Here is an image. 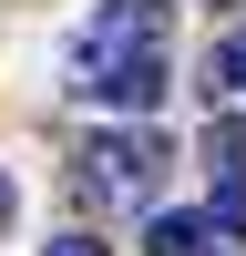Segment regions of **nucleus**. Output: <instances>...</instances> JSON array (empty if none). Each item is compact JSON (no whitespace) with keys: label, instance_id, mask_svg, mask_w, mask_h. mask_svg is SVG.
Returning <instances> with one entry per match:
<instances>
[{"label":"nucleus","instance_id":"nucleus-2","mask_svg":"<svg viewBox=\"0 0 246 256\" xmlns=\"http://www.w3.org/2000/svg\"><path fill=\"white\" fill-rule=\"evenodd\" d=\"M144 52H174V0H92L72 41V72H102V62H144Z\"/></svg>","mask_w":246,"mask_h":256},{"label":"nucleus","instance_id":"nucleus-7","mask_svg":"<svg viewBox=\"0 0 246 256\" xmlns=\"http://www.w3.org/2000/svg\"><path fill=\"white\" fill-rule=\"evenodd\" d=\"M41 256H113V246H92V236H52Z\"/></svg>","mask_w":246,"mask_h":256},{"label":"nucleus","instance_id":"nucleus-8","mask_svg":"<svg viewBox=\"0 0 246 256\" xmlns=\"http://www.w3.org/2000/svg\"><path fill=\"white\" fill-rule=\"evenodd\" d=\"M10 216H20V184H10V164H0V236H10Z\"/></svg>","mask_w":246,"mask_h":256},{"label":"nucleus","instance_id":"nucleus-1","mask_svg":"<svg viewBox=\"0 0 246 256\" xmlns=\"http://www.w3.org/2000/svg\"><path fill=\"white\" fill-rule=\"evenodd\" d=\"M164 164H174V144L144 134V123L92 134V144H82V205H92V216H134V205L164 195Z\"/></svg>","mask_w":246,"mask_h":256},{"label":"nucleus","instance_id":"nucleus-3","mask_svg":"<svg viewBox=\"0 0 246 256\" xmlns=\"http://www.w3.org/2000/svg\"><path fill=\"white\" fill-rule=\"evenodd\" d=\"M164 82H174V52H144V62H102V72H72L82 102H102V113H154Z\"/></svg>","mask_w":246,"mask_h":256},{"label":"nucleus","instance_id":"nucleus-5","mask_svg":"<svg viewBox=\"0 0 246 256\" xmlns=\"http://www.w3.org/2000/svg\"><path fill=\"white\" fill-rule=\"evenodd\" d=\"M205 164H216V174H246V123H236V113L205 123Z\"/></svg>","mask_w":246,"mask_h":256},{"label":"nucleus","instance_id":"nucleus-6","mask_svg":"<svg viewBox=\"0 0 246 256\" xmlns=\"http://www.w3.org/2000/svg\"><path fill=\"white\" fill-rule=\"evenodd\" d=\"M205 216H216V236H246V174H216V205Z\"/></svg>","mask_w":246,"mask_h":256},{"label":"nucleus","instance_id":"nucleus-4","mask_svg":"<svg viewBox=\"0 0 246 256\" xmlns=\"http://www.w3.org/2000/svg\"><path fill=\"white\" fill-rule=\"evenodd\" d=\"M144 256H216V216H184V205L154 216L144 226Z\"/></svg>","mask_w":246,"mask_h":256}]
</instances>
